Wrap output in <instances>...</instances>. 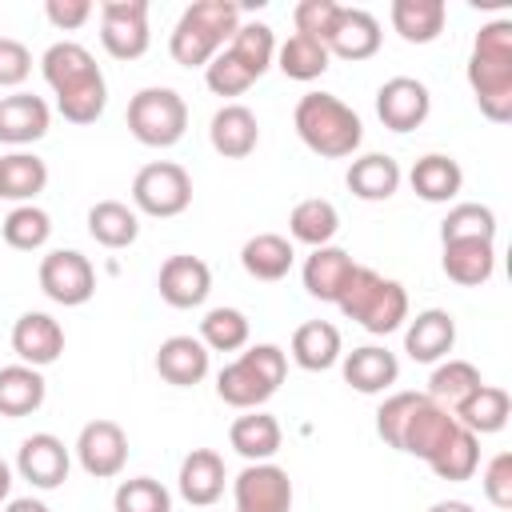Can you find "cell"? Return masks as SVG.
Returning <instances> with one entry per match:
<instances>
[{
  "mask_svg": "<svg viewBox=\"0 0 512 512\" xmlns=\"http://www.w3.org/2000/svg\"><path fill=\"white\" fill-rule=\"evenodd\" d=\"M128 132L144 148H172L188 132V104L176 88H140L128 100Z\"/></svg>",
  "mask_w": 512,
  "mask_h": 512,
  "instance_id": "7",
  "label": "cell"
},
{
  "mask_svg": "<svg viewBox=\"0 0 512 512\" xmlns=\"http://www.w3.org/2000/svg\"><path fill=\"white\" fill-rule=\"evenodd\" d=\"M336 232H340V212H336V204L324 200V196H308V200H300V204L288 212V236H292L296 244L324 248V244L336 240Z\"/></svg>",
  "mask_w": 512,
  "mask_h": 512,
  "instance_id": "37",
  "label": "cell"
},
{
  "mask_svg": "<svg viewBox=\"0 0 512 512\" xmlns=\"http://www.w3.org/2000/svg\"><path fill=\"white\" fill-rule=\"evenodd\" d=\"M468 88L492 124L512 120V20L480 24L468 56Z\"/></svg>",
  "mask_w": 512,
  "mask_h": 512,
  "instance_id": "2",
  "label": "cell"
},
{
  "mask_svg": "<svg viewBox=\"0 0 512 512\" xmlns=\"http://www.w3.org/2000/svg\"><path fill=\"white\" fill-rule=\"evenodd\" d=\"M204 84H208V92H216V96H244V92L256 84V76H252L228 48H220V52L208 60V68H204Z\"/></svg>",
  "mask_w": 512,
  "mask_h": 512,
  "instance_id": "46",
  "label": "cell"
},
{
  "mask_svg": "<svg viewBox=\"0 0 512 512\" xmlns=\"http://www.w3.org/2000/svg\"><path fill=\"white\" fill-rule=\"evenodd\" d=\"M284 376H288V352L280 344H252L232 364H224L216 372V396L228 408L252 412L264 400L276 396V388L284 384Z\"/></svg>",
  "mask_w": 512,
  "mask_h": 512,
  "instance_id": "6",
  "label": "cell"
},
{
  "mask_svg": "<svg viewBox=\"0 0 512 512\" xmlns=\"http://www.w3.org/2000/svg\"><path fill=\"white\" fill-rule=\"evenodd\" d=\"M452 416H456V424L468 428L472 436H492V432H500V428L508 424V416H512V396H508V388H500V384H480Z\"/></svg>",
  "mask_w": 512,
  "mask_h": 512,
  "instance_id": "35",
  "label": "cell"
},
{
  "mask_svg": "<svg viewBox=\"0 0 512 512\" xmlns=\"http://www.w3.org/2000/svg\"><path fill=\"white\" fill-rule=\"evenodd\" d=\"M224 484H228V472H224V456H220L216 448H192V452L180 460L176 488H180L184 504H192V508H212V504L224 496Z\"/></svg>",
  "mask_w": 512,
  "mask_h": 512,
  "instance_id": "17",
  "label": "cell"
},
{
  "mask_svg": "<svg viewBox=\"0 0 512 512\" xmlns=\"http://www.w3.org/2000/svg\"><path fill=\"white\" fill-rule=\"evenodd\" d=\"M480 488H484V496H488L492 508H500V512L512 508V452H496V456L484 464Z\"/></svg>",
  "mask_w": 512,
  "mask_h": 512,
  "instance_id": "49",
  "label": "cell"
},
{
  "mask_svg": "<svg viewBox=\"0 0 512 512\" xmlns=\"http://www.w3.org/2000/svg\"><path fill=\"white\" fill-rule=\"evenodd\" d=\"M112 508L116 512H172V492L156 476H132V480H120Z\"/></svg>",
  "mask_w": 512,
  "mask_h": 512,
  "instance_id": "45",
  "label": "cell"
},
{
  "mask_svg": "<svg viewBox=\"0 0 512 512\" xmlns=\"http://www.w3.org/2000/svg\"><path fill=\"white\" fill-rule=\"evenodd\" d=\"M68 468H72V452L52 432H32L16 448V472H20V480H28L40 492L60 488L68 480Z\"/></svg>",
  "mask_w": 512,
  "mask_h": 512,
  "instance_id": "13",
  "label": "cell"
},
{
  "mask_svg": "<svg viewBox=\"0 0 512 512\" xmlns=\"http://www.w3.org/2000/svg\"><path fill=\"white\" fill-rule=\"evenodd\" d=\"M352 268H356V260L344 248H336V244L312 248L308 260H304V268H300L304 292L316 296V300H324V304H336V296H340V288H344V280H348Z\"/></svg>",
  "mask_w": 512,
  "mask_h": 512,
  "instance_id": "29",
  "label": "cell"
},
{
  "mask_svg": "<svg viewBox=\"0 0 512 512\" xmlns=\"http://www.w3.org/2000/svg\"><path fill=\"white\" fill-rule=\"evenodd\" d=\"M208 356L212 352L200 344V336H168L156 348V372L176 388H196L208 376Z\"/></svg>",
  "mask_w": 512,
  "mask_h": 512,
  "instance_id": "26",
  "label": "cell"
},
{
  "mask_svg": "<svg viewBox=\"0 0 512 512\" xmlns=\"http://www.w3.org/2000/svg\"><path fill=\"white\" fill-rule=\"evenodd\" d=\"M44 396H48V384H44L40 368H32V364L0 368V416H8V420L32 416L44 408Z\"/></svg>",
  "mask_w": 512,
  "mask_h": 512,
  "instance_id": "33",
  "label": "cell"
},
{
  "mask_svg": "<svg viewBox=\"0 0 512 512\" xmlns=\"http://www.w3.org/2000/svg\"><path fill=\"white\" fill-rule=\"evenodd\" d=\"M12 352L20 356V364H32V368L56 364L60 352H64V328H60V320H52L48 312H24L12 324Z\"/></svg>",
  "mask_w": 512,
  "mask_h": 512,
  "instance_id": "19",
  "label": "cell"
},
{
  "mask_svg": "<svg viewBox=\"0 0 512 512\" xmlns=\"http://www.w3.org/2000/svg\"><path fill=\"white\" fill-rule=\"evenodd\" d=\"M336 308H340L348 320H356L364 332L388 336V332H396V328L408 320V292H404L400 280H388V276H380L376 268L356 264V268L348 272L340 296H336Z\"/></svg>",
  "mask_w": 512,
  "mask_h": 512,
  "instance_id": "5",
  "label": "cell"
},
{
  "mask_svg": "<svg viewBox=\"0 0 512 512\" xmlns=\"http://www.w3.org/2000/svg\"><path fill=\"white\" fill-rule=\"evenodd\" d=\"M292 124H296V136L308 152L324 156V160H344L360 148L364 140V124L360 116L332 92H304L296 100V112H292Z\"/></svg>",
  "mask_w": 512,
  "mask_h": 512,
  "instance_id": "3",
  "label": "cell"
},
{
  "mask_svg": "<svg viewBox=\"0 0 512 512\" xmlns=\"http://www.w3.org/2000/svg\"><path fill=\"white\" fill-rule=\"evenodd\" d=\"M28 76H32V52L20 40L0 36V88H20Z\"/></svg>",
  "mask_w": 512,
  "mask_h": 512,
  "instance_id": "50",
  "label": "cell"
},
{
  "mask_svg": "<svg viewBox=\"0 0 512 512\" xmlns=\"http://www.w3.org/2000/svg\"><path fill=\"white\" fill-rule=\"evenodd\" d=\"M232 504L236 512H292V476L272 460L248 464L232 480Z\"/></svg>",
  "mask_w": 512,
  "mask_h": 512,
  "instance_id": "11",
  "label": "cell"
},
{
  "mask_svg": "<svg viewBox=\"0 0 512 512\" xmlns=\"http://www.w3.org/2000/svg\"><path fill=\"white\" fill-rule=\"evenodd\" d=\"M432 96L416 76H392L376 88V116L392 132H412L428 120Z\"/></svg>",
  "mask_w": 512,
  "mask_h": 512,
  "instance_id": "14",
  "label": "cell"
},
{
  "mask_svg": "<svg viewBox=\"0 0 512 512\" xmlns=\"http://www.w3.org/2000/svg\"><path fill=\"white\" fill-rule=\"evenodd\" d=\"M440 268L460 288H480L496 272V240H448Z\"/></svg>",
  "mask_w": 512,
  "mask_h": 512,
  "instance_id": "25",
  "label": "cell"
},
{
  "mask_svg": "<svg viewBox=\"0 0 512 512\" xmlns=\"http://www.w3.org/2000/svg\"><path fill=\"white\" fill-rule=\"evenodd\" d=\"M452 344H456V320H452V312L424 308V312L408 316V324H404V352L416 364H440V360H448Z\"/></svg>",
  "mask_w": 512,
  "mask_h": 512,
  "instance_id": "18",
  "label": "cell"
},
{
  "mask_svg": "<svg viewBox=\"0 0 512 512\" xmlns=\"http://www.w3.org/2000/svg\"><path fill=\"white\" fill-rule=\"evenodd\" d=\"M40 72L56 92V112L68 124H96L108 108V80L96 56L76 40H56L40 56Z\"/></svg>",
  "mask_w": 512,
  "mask_h": 512,
  "instance_id": "1",
  "label": "cell"
},
{
  "mask_svg": "<svg viewBox=\"0 0 512 512\" xmlns=\"http://www.w3.org/2000/svg\"><path fill=\"white\" fill-rule=\"evenodd\" d=\"M0 512H52L44 500H36V496H16V500H8Z\"/></svg>",
  "mask_w": 512,
  "mask_h": 512,
  "instance_id": "52",
  "label": "cell"
},
{
  "mask_svg": "<svg viewBox=\"0 0 512 512\" xmlns=\"http://www.w3.org/2000/svg\"><path fill=\"white\" fill-rule=\"evenodd\" d=\"M252 336V324L240 308H208L200 320V344L208 352H244Z\"/></svg>",
  "mask_w": 512,
  "mask_h": 512,
  "instance_id": "40",
  "label": "cell"
},
{
  "mask_svg": "<svg viewBox=\"0 0 512 512\" xmlns=\"http://www.w3.org/2000/svg\"><path fill=\"white\" fill-rule=\"evenodd\" d=\"M8 496H12V468H8V460L0 456V508L8 504Z\"/></svg>",
  "mask_w": 512,
  "mask_h": 512,
  "instance_id": "53",
  "label": "cell"
},
{
  "mask_svg": "<svg viewBox=\"0 0 512 512\" xmlns=\"http://www.w3.org/2000/svg\"><path fill=\"white\" fill-rule=\"evenodd\" d=\"M92 0H48L44 4V16H48V24L52 28H60V32H76V28H84L88 20H92Z\"/></svg>",
  "mask_w": 512,
  "mask_h": 512,
  "instance_id": "51",
  "label": "cell"
},
{
  "mask_svg": "<svg viewBox=\"0 0 512 512\" xmlns=\"http://www.w3.org/2000/svg\"><path fill=\"white\" fill-rule=\"evenodd\" d=\"M292 360L304 368V372H328L340 364L344 356V340H340V328L328 324V320H304L296 332H292Z\"/></svg>",
  "mask_w": 512,
  "mask_h": 512,
  "instance_id": "27",
  "label": "cell"
},
{
  "mask_svg": "<svg viewBox=\"0 0 512 512\" xmlns=\"http://www.w3.org/2000/svg\"><path fill=\"white\" fill-rule=\"evenodd\" d=\"M192 204V176L176 160H152L132 180V208L152 220H172Z\"/></svg>",
  "mask_w": 512,
  "mask_h": 512,
  "instance_id": "8",
  "label": "cell"
},
{
  "mask_svg": "<svg viewBox=\"0 0 512 512\" xmlns=\"http://www.w3.org/2000/svg\"><path fill=\"white\" fill-rule=\"evenodd\" d=\"M48 124H52V112L40 96L32 92L0 96V144H12V148L36 144L48 136Z\"/></svg>",
  "mask_w": 512,
  "mask_h": 512,
  "instance_id": "21",
  "label": "cell"
},
{
  "mask_svg": "<svg viewBox=\"0 0 512 512\" xmlns=\"http://www.w3.org/2000/svg\"><path fill=\"white\" fill-rule=\"evenodd\" d=\"M388 20L404 44H432L444 32L448 4L444 0H392Z\"/></svg>",
  "mask_w": 512,
  "mask_h": 512,
  "instance_id": "31",
  "label": "cell"
},
{
  "mask_svg": "<svg viewBox=\"0 0 512 512\" xmlns=\"http://www.w3.org/2000/svg\"><path fill=\"white\" fill-rule=\"evenodd\" d=\"M340 372H344V384L364 392V396H376V392H388L400 376V360L396 352L380 348V344H360L352 352L340 356Z\"/></svg>",
  "mask_w": 512,
  "mask_h": 512,
  "instance_id": "20",
  "label": "cell"
},
{
  "mask_svg": "<svg viewBox=\"0 0 512 512\" xmlns=\"http://www.w3.org/2000/svg\"><path fill=\"white\" fill-rule=\"evenodd\" d=\"M480 384H484V380H480V368H476L472 360H452V356H448V360H440V364L432 368L424 396H432L436 404H444L448 412H456Z\"/></svg>",
  "mask_w": 512,
  "mask_h": 512,
  "instance_id": "38",
  "label": "cell"
},
{
  "mask_svg": "<svg viewBox=\"0 0 512 512\" xmlns=\"http://www.w3.org/2000/svg\"><path fill=\"white\" fill-rule=\"evenodd\" d=\"M428 468L440 480H472L480 468V436H472L468 428H456V436L428 460Z\"/></svg>",
  "mask_w": 512,
  "mask_h": 512,
  "instance_id": "44",
  "label": "cell"
},
{
  "mask_svg": "<svg viewBox=\"0 0 512 512\" xmlns=\"http://www.w3.org/2000/svg\"><path fill=\"white\" fill-rule=\"evenodd\" d=\"M236 28H240L236 0H196L180 12V20L168 36V52L184 68H208V60L220 48H228Z\"/></svg>",
  "mask_w": 512,
  "mask_h": 512,
  "instance_id": "4",
  "label": "cell"
},
{
  "mask_svg": "<svg viewBox=\"0 0 512 512\" xmlns=\"http://www.w3.org/2000/svg\"><path fill=\"white\" fill-rule=\"evenodd\" d=\"M228 52L260 80V76L272 68V60H276V32H272L264 20H248V24H240V28L232 32Z\"/></svg>",
  "mask_w": 512,
  "mask_h": 512,
  "instance_id": "41",
  "label": "cell"
},
{
  "mask_svg": "<svg viewBox=\"0 0 512 512\" xmlns=\"http://www.w3.org/2000/svg\"><path fill=\"white\" fill-rule=\"evenodd\" d=\"M420 396H424V392H392V396H384V404L376 408V436H380L388 448H400V432H404L412 408L420 404Z\"/></svg>",
  "mask_w": 512,
  "mask_h": 512,
  "instance_id": "48",
  "label": "cell"
},
{
  "mask_svg": "<svg viewBox=\"0 0 512 512\" xmlns=\"http://www.w3.org/2000/svg\"><path fill=\"white\" fill-rule=\"evenodd\" d=\"M292 260H296V248L288 236L280 232H256L244 240L240 248V264L252 280H264V284H276L292 272Z\"/></svg>",
  "mask_w": 512,
  "mask_h": 512,
  "instance_id": "28",
  "label": "cell"
},
{
  "mask_svg": "<svg viewBox=\"0 0 512 512\" xmlns=\"http://www.w3.org/2000/svg\"><path fill=\"white\" fill-rule=\"evenodd\" d=\"M340 8H344V4H336V0H300V4L292 8V24H296L300 36H312V40H320V44L328 48V36H332V28H336Z\"/></svg>",
  "mask_w": 512,
  "mask_h": 512,
  "instance_id": "47",
  "label": "cell"
},
{
  "mask_svg": "<svg viewBox=\"0 0 512 512\" xmlns=\"http://www.w3.org/2000/svg\"><path fill=\"white\" fill-rule=\"evenodd\" d=\"M400 180H404V172H400V164H396L388 152H364V156H356V160L348 164V172H344L348 192H352L356 200H368V204L392 200L396 188H400Z\"/></svg>",
  "mask_w": 512,
  "mask_h": 512,
  "instance_id": "24",
  "label": "cell"
},
{
  "mask_svg": "<svg viewBox=\"0 0 512 512\" xmlns=\"http://www.w3.org/2000/svg\"><path fill=\"white\" fill-rule=\"evenodd\" d=\"M380 40H384L380 20L368 8H340L336 28L328 36V56H340V60L360 64V60H372L380 52Z\"/></svg>",
  "mask_w": 512,
  "mask_h": 512,
  "instance_id": "22",
  "label": "cell"
},
{
  "mask_svg": "<svg viewBox=\"0 0 512 512\" xmlns=\"http://www.w3.org/2000/svg\"><path fill=\"white\" fill-rule=\"evenodd\" d=\"M208 140L224 160H244L260 144V120L244 104H224L208 124Z\"/></svg>",
  "mask_w": 512,
  "mask_h": 512,
  "instance_id": "23",
  "label": "cell"
},
{
  "mask_svg": "<svg viewBox=\"0 0 512 512\" xmlns=\"http://www.w3.org/2000/svg\"><path fill=\"white\" fill-rule=\"evenodd\" d=\"M428 512H476V508L464 504V500H440V504H432Z\"/></svg>",
  "mask_w": 512,
  "mask_h": 512,
  "instance_id": "54",
  "label": "cell"
},
{
  "mask_svg": "<svg viewBox=\"0 0 512 512\" xmlns=\"http://www.w3.org/2000/svg\"><path fill=\"white\" fill-rule=\"evenodd\" d=\"M0 236H4V244L16 248V252H40V248L48 244V236H52V216H48L44 208H36V204H16V208L4 216Z\"/></svg>",
  "mask_w": 512,
  "mask_h": 512,
  "instance_id": "42",
  "label": "cell"
},
{
  "mask_svg": "<svg viewBox=\"0 0 512 512\" xmlns=\"http://www.w3.org/2000/svg\"><path fill=\"white\" fill-rule=\"evenodd\" d=\"M448 240H496V212L476 200L452 204L448 216L440 220V244Z\"/></svg>",
  "mask_w": 512,
  "mask_h": 512,
  "instance_id": "43",
  "label": "cell"
},
{
  "mask_svg": "<svg viewBox=\"0 0 512 512\" xmlns=\"http://www.w3.org/2000/svg\"><path fill=\"white\" fill-rule=\"evenodd\" d=\"M44 188H48V164L36 152L16 148V152L0 156V200L32 204Z\"/></svg>",
  "mask_w": 512,
  "mask_h": 512,
  "instance_id": "36",
  "label": "cell"
},
{
  "mask_svg": "<svg viewBox=\"0 0 512 512\" xmlns=\"http://www.w3.org/2000/svg\"><path fill=\"white\" fill-rule=\"evenodd\" d=\"M408 184H412V192H416L420 200H428V204H448V200L460 196L464 172H460V164H456L448 152H428V156H420V160L412 164Z\"/></svg>",
  "mask_w": 512,
  "mask_h": 512,
  "instance_id": "30",
  "label": "cell"
},
{
  "mask_svg": "<svg viewBox=\"0 0 512 512\" xmlns=\"http://www.w3.org/2000/svg\"><path fill=\"white\" fill-rule=\"evenodd\" d=\"M76 460L92 480H112L128 464V432L116 420H88L76 436Z\"/></svg>",
  "mask_w": 512,
  "mask_h": 512,
  "instance_id": "12",
  "label": "cell"
},
{
  "mask_svg": "<svg viewBox=\"0 0 512 512\" xmlns=\"http://www.w3.org/2000/svg\"><path fill=\"white\" fill-rule=\"evenodd\" d=\"M156 288H160V300L168 308H200L208 300V292H212V268L200 256L176 252V256H168L160 264Z\"/></svg>",
  "mask_w": 512,
  "mask_h": 512,
  "instance_id": "16",
  "label": "cell"
},
{
  "mask_svg": "<svg viewBox=\"0 0 512 512\" xmlns=\"http://www.w3.org/2000/svg\"><path fill=\"white\" fill-rule=\"evenodd\" d=\"M276 64H280V72H284L288 80L308 84V80H320V76L328 72L332 56H328V48H324L320 40L292 32L284 44H276Z\"/></svg>",
  "mask_w": 512,
  "mask_h": 512,
  "instance_id": "39",
  "label": "cell"
},
{
  "mask_svg": "<svg viewBox=\"0 0 512 512\" xmlns=\"http://www.w3.org/2000/svg\"><path fill=\"white\" fill-rule=\"evenodd\" d=\"M40 292L52 300V304H64V308H80L92 300L96 292V268L84 252L76 248H52L44 260H40Z\"/></svg>",
  "mask_w": 512,
  "mask_h": 512,
  "instance_id": "9",
  "label": "cell"
},
{
  "mask_svg": "<svg viewBox=\"0 0 512 512\" xmlns=\"http://www.w3.org/2000/svg\"><path fill=\"white\" fill-rule=\"evenodd\" d=\"M100 44L112 60H140L152 44L148 0H104L100 4Z\"/></svg>",
  "mask_w": 512,
  "mask_h": 512,
  "instance_id": "10",
  "label": "cell"
},
{
  "mask_svg": "<svg viewBox=\"0 0 512 512\" xmlns=\"http://www.w3.org/2000/svg\"><path fill=\"white\" fill-rule=\"evenodd\" d=\"M280 440H284L280 420H276V416H268V412H260V408H252V412L236 416V420H232V428H228V444H232L248 464L272 460V456L280 452Z\"/></svg>",
  "mask_w": 512,
  "mask_h": 512,
  "instance_id": "32",
  "label": "cell"
},
{
  "mask_svg": "<svg viewBox=\"0 0 512 512\" xmlns=\"http://www.w3.org/2000/svg\"><path fill=\"white\" fill-rule=\"evenodd\" d=\"M88 236L100 248L120 252V248L136 244V236H140V212L132 204H124V200H96L88 208Z\"/></svg>",
  "mask_w": 512,
  "mask_h": 512,
  "instance_id": "34",
  "label": "cell"
},
{
  "mask_svg": "<svg viewBox=\"0 0 512 512\" xmlns=\"http://www.w3.org/2000/svg\"><path fill=\"white\" fill-rule=\"evenodd\" d=\"M456 416L444 408V404H436L432 396H420V404L412 408V416H408V424H404V432H400V448L396 452H408V456H416V460H432L452 436H456Z\"/></svg>",
  "mask_w": 512,
  "mask_h": 512,
  "instance_id": "15",
  "label": "cell"
}]
</instances>
